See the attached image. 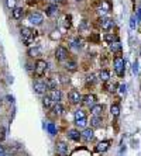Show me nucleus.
<instances>
[{"instance_id":"nucleus-1","label":"nucleus","mask_w":141,"mask_h":156,"mask_svg":"<svg viewBox=\"0 0 141 156\" xmlns=\"http://www.w3.org/2000/svg\"><path fill=\"white\" fill-rule=\"evenodd\" d=\"M21 37H23V41L26 42V45H30V42L37 37V31H34L31 28L23 27L21 28Z\"/></svg>"},{"instance_id":"nucleus-2","label":"nucleus","mask_w":141,"mask_h":156,"mask_svg":"<svg viewBox=\"0 0 141 156\" xmlns=\"http://www.w3.org/2000/svg\"><path fill=\"white\" fill-rule=\"evenodd\" d=\"M47 69H48V63L45 62V60L40 59V60L35 62V66H34V75H35L37 78H41V76L45 75Z\"/></svg>"},{"instance_id":"nucleus-3","label":"nucleus","mask_w":141,"mask_h":156,"mask_svg":"<svg viewBox=\"0 0 141 156\" xmlns=\"http://www.w3.org/2000/svg\"><path fill=\"white\" fill-rule=\"evenodd\" d=\"M113 65H114V70H116V73L122 78L123 75H124V69H126V66H124V65H126V60L123 59L122 56H116Z\"/></svg>"},{"instance_id":"nucleus-4","label":"nucleus","mask_w":141,"mask_h":156,"mask_svg":"<svg viewBox=\"0 0 141 156\" xmlns=\"http://www.w3.org/2000/svg\"><path fill=\"white\" fill-rule=\"evenodd\" d=\"M34 90H35V93H38V94H44V93L48 90L47 80H45V82H44V80H35V82H34Z\"/></svg>"},{"instance_id":"nucleus-5","label":"nucleus","mask_w":141,"mask_h":156,"mask_svg":"<svg viewBox=\"0 0 141 156\" xmlns=\"http://www.w3.org/2000/svg\"><path fill=\"white\" fill-rule=\"evenodd\" d=\"M55 58L58 60H65L66 58H68V49H66L65 46H56V49H55Z\"/></svg>"},{"instance_id":"nucleus-6","label":"nucleus","mask_w":141,"mask_h":156,"mask_svg":"<svg viewBox=\"0 0 141 156\" xmlns=\"http://www.w3.org/2000/svg\"><path fill=\"white\" fill-rule=\"evenodd\" d=\"M28 21L31 24H34V25H41L42 21H44V17L40 13H31L28 16Z\"/></svg>"},{"instance_id":"nucleus-7","label":"nucleus","mask_w":141,"mask_h":156,"mask_svg":"<svg viewBox=\"0 0 141 156\" xmlns=\"http://www.w3.org/2000/svg\"><path fill=\"white\" fill-rule=\"evenodd\" d=\"M68 97H69V100H70V103L72 104H79L80 101H82V94H80L78 90H70L69 92V94H68Z\"/></svg>"},{"instance_id":"nucleus-8","label":"nucleus","mask_w":141,"mask_h":156,"mask_svg":"<svg viewBox=\"0 0 141 156\" xmlns=\"http://www.w3.org/2000/svg\"><path fill=\"white\" fill-rule=\"evenodd\" d=\"M68 152H69L68 143H65V142L56 143V153H58L59 156H68Z\"/></svg>"},{"instance_id":"nucleus-9","label":"nucleus","mask_w":141,"mask_h":156,"mask_svg":"<svg viewBox=\"0 0 141 156\" xmlns=\"http://www.w3.org/2000/svg\"><path fill=\"white\" fill-rule=\"evenodd\" d=\"M82 103H83L86 107H92L96 104V97H94V94H86V96H83V99H82Z\"/></svg>"},{"instance_id":"nucleus-10","label":"nucleus","mask_w":141,"mask_h":156,"mask_svg":"<svg viewBox=\"0 0 141 156\" xmlns=\"http://www.w3.org/2000/svg\"><path fill=\"white\" fill-rule=\"evenodd\" d=\"M100 25L103 28L104 31H109V30H112L114 27V21L112 19H107V17H103V19L100 20Z\"/></svg>"},{"instance_id":"nucleus-11","label":"nucleus","mask_w":141,"mask_h":156,"mask_svg":"<svg viewBox=\"0 0 141 156\" xmlns=\"http://www.w3.org/2000/svg\"><path fill=\"white\" fill-rule=\"evenodd\" d=\"M80 138L85 139V141H92V139H93V129L85 128L83 131H82V134H80Z\"/></svg>"},{"instance_id":"nucleus-12","label":"nucleus","mask_w":141,"mask_h":156,"mask_svg":"<svg viewBox=\"0 0 141 156\" xmlns=\"http://www.w3.org/2000/svg\"><path fill=\"white\" fill-rule=\"evenodd\" d=\"M50 97H51V100L54 101V103H61L62 94L58 89H55V90H51V92H50Z\"/></svg>"},{"instance_id":"nucleus-13","label":"nucleus","mask_w":141,"mask_h":156,"mask_svg":"<svg viewBox=\"0 0 141 156\" xmlns=\"http://www.w3.org/2000/svg\"><path fill=\"white\" fill-rule=\"evenodd\" d=\"M90 113L93 114V117H100L102 113H103V106H102V104H94V106L90 108Z\"/></svg>"},{"instance_id":"nucleus-14","label":"nucleus","mask_w":141,"mask_h":156,"mask_svg":"<svg viewBox=\"0 0 141 156\" xmlns=\"http://www.w3.org/2000/svg\"><path fill=\"white\" fill-rule=\"evenodd\" d=\"M45 14L50 16V17H55V16H58V7H56L55 4L48 6L47 10H45Z\"/></svg>"},{"instance_id":"nucleus-15","label":"nucleus","mask_w":141,"mask_h":156,"mask_svg":"<svg viewBox=\"0 0 141 156\" xmlns=\"http://www.w3.org/2000/svg\"><path fill=\"white\" fill-rule=\"evenodd\" d=\"M68 137L72 139V141H79L80 139V134L78 129H70L69 132H68Z\"/></svg>"},{"instance_id":"nucleus-16","label":"nucleus","mask_w":141,"mask_h":156,"mask_svg":"<svg viewBox=\"0 0 141 156\" xmlns=\"http://www.w3.org/2000/svg\"><path fill=\"white\" fill-rule=\"evenodd\" d=\"M109 146H110V142L109 141H103V142H100L96 146V151L98 152H104V151H107L109 149Z\"/></svg>"},{"instance_id":"nucleus-17","label":"nucleus","mask_w":141,"mask_h":156,"mask_svg":"<svg viewBox=\"0 0 141 156\" xmlns=\"http://www.w3.org/2000/svg\"><path fill=\"white\" fill-rule=\"evenodd\" d=\"M99 79H100L102 82H109V79H110V72H109V70H100Z\"/></svg>"},{"instance_id":"nucleus-18","label":"nucleus","mask_w":141,"mask_h":156,"mask_svg":"<svg viewBox=\"0 0 141 156\" xmlns=\"http://www.w3.org/2000/svg\"><path fill=\"white\" fill-rule=\"evenodd\" d=\"M21 17H23V9H21V7H16V9H13V19L20 20Z\"/></svg>"},{"instance_id":"nucleus-19","label":"nucleus","mask_w":141,"mask_h":156,"mask_svg":"<svg viewBox=\"0 0 141 156\" xmlns=\"http://www.w3.org/2000/svg\"><path fill=\"white\" fill-rule=\"evenodd\" d=\"M110 51H112V52H116V54L120 52V51H122V44L118 41L112 42V44H110Z\"/></svg>"},{"instance_id":"nucleus-20","label":"nucleus","mask_w":141,"mask_h":156,"mask_svg":"<svg viewBox=\"0 0 141 156\" xmlns=\"http://www.w3.org/2000/svg\"><path fill=\"white\" fill-rule=\"evenodd\" d=\"M42 104H44V106L47 107V108H52L55 103H54V101L51 100V97H50V96H45L44 99H42Z\"/></svg>"},{"instance_id":"nucleus-21","label":"nucleus","mask_w":141,"mask_h":156,"mask_svg":"<svg viewBox=\"0 0 141 156\" xmlns=\"http://www.w3.org/2000/svg\"><path fill=\"white\" fill-rule=\"evenodd\" d=\"M90 125H92L93 128L102 127V118H100V117H93V118L90 119Z\"/></svg>"},{"instance_id":"nucleus-22","label":"nucleus","mask_w":141,"mask_h":156,"mask_svg":"<svg viewBox=\"0 0 141 156\" xmlns=\"http://www.w3.org/2000/svg\"><path fill=\"white\" fill-rule=\"evenodd\" d=\"M52 111H54L55 114L61 115L62 113H64V106H62L61 103H55V104H54V107H52Z\"/></svg>"},{"instance_id":"nucleus-23","label":"nucleus","mask_w":141,"mask_h":156,"mask_svg":"<svg viewBox=\"0 0 141 156\" xmlns=\"http://www.w3.org/2000/svg\"><path fill=\"white\" fill-rule=\"evenodd\" d=\"M75 125L78 127V128H86V125H88V119L86 118L75 119Z\"/></svg>"},{"instance_id":"nucleus-24","label":"nucleus","mask_w":141,"mask_h":156,"mask_svg":"<svg viewBox=\"0 0 141 156\" xmlns=\"http://www.w3.org/2000/svg\"><path fill=\"white\" fill-rule=\"evenodd\" d=\"M40 54H41V51H40L38 46H34V48H30L28 49V55L30 56H38Z\"/></svg>"},{"instance_id":"nucleus-25","label":"nucleus","mask_w":141,"mask_h":156,"mask_svg":"<svg viewBox=\"0 0 141 156\" xmlns=\"http://www.w3.org/2000/svg\"><path fill=\"white\" fill-rule=\"evenodd\" d=\"M65 68L68 69V70H70V72H74V70H76V62H74V60H68L65 63Z\"/></svg>"},{"instance_id":"nucleus-26","label":"nucleus","mask_w":141,"mask_h":156,"mask_svg":"<svg viewBox=\"0 0 141 156\" xmlns=\"http://www.w3.org/2000/svg\"><path fill=\"white\" fill-rule=\"evenodd\" d=\"M82 118H86V114H85L83 110H76L75 111V119H82Z\"/></svg>"},{"instance_id":"nucleus-27","label":"nucleus","mask_w":141,"mask_h":156,"mask_svg":"<svg viewBox=\"0 0 141 156\" xmlns=\"http://www.w3.org/2000/svg\"><path fill=\"white\" fill-rule=\"evenodd\" d=\"M47 129H48V132L51 134V135H55L56 134V128H55V125H54V122H48Z\"/></svg>"},{"instance_id":"nucleus-28","label":"nucleus","mask_w":141,"mask_h":156,"mask_svg":"<svg viewBox=\"0 0 141 156\" xmlns=\"http://www.w3.org/2000/svg\"><path fill=\"white\" fill-rule=\"evenodd\" d=\"M110 113H112L114 117H117L118 113H120V107H118L117 104H113V106L110 107Z\"/></svg>"},{"instance_id":"nucleus-29","label":"nucleus","mask_w":141,"mask_h":156,"mask_svg":"<svg viewBox=\"0 0 141 156\" xmlns=\"http://www.w3.org/2000/svg\"><path fill=\"white\" fill-rule=\"evenodd\" d=\"M50 38H51V40H54V41H55V40H59V38H61V34H59V31H58V30H54V31L50 34Z\"/></svg>"},{"instance_id":"nucleus-30","label":"nucleus","mask_w":141,"mask_h":156,"mask_svg":"<svg viewBox=\"0 0 141 156\" xmlns=\"http://www.w3.org/2000/svg\"><path fill=\"white\" fill-rule=\"evenodd\" d=\"M137 24H138V20H137V17H136V16H133V17H131V20H130V27H131L133 30H134V28L137 27Z\"/></svg>"},{"instance_id":"nucleus-31","label":"nucleus","mask_w":141,"mask_h":156,"mask_svg":"<svg viewBox=\"0 0 141 156\" xmlns=\"http://www.w3.org/2000/svg\"><path fill=\"white\" fill-rule=\"evenodd\" d=\"M6 3H7V7H9V9H16L17 0H6Z\"/></svg>"},{"instance_id":"nucleus-32","label":"nucleus","mask_w":141,"mask_h":156,"mask_svg":"<svg viewBox=\"0 0 141 156\" xmlns=\"http://www.w3.org/2000/svg\"><path fill=\"white\" fill-rule=\"evenodd\" d=\"M104 40H106L107 42H110V44H112V42L116 41V37H114V35H112V34H107V35L104 37Z\"/></svg>"},{"instance_id":"nucleus-33","label":"nucleus","mask_w":141,"mask_h":156,"mask_svg":"<svg viewBox=\"0 0 141 156\" xmlns=\"http://www.w3.org/2000/svg\"><path fill=\"white\" fill-rule=\"evenodd\" d=\"M72 46H74V48H79V46H80V41H79V40H72Z\"/></svg>"},{"instance_id":"nucleus-34","label":"nucleus","mask_w":141,"mask_h":156,"mask_svg":"<svg viewBox=\"0 0 141 156\" xmlns=\"http://www.w3.org/2000/svg\"><path fill=\"white\" fill-rule=\"evenodd\" d=\"M137 72H138V62H134V63H133V73H137Z\"/></svg>"},{"instance_id":"nucleus-35","label":"nucleus","mask_w":141,"mask_h":156,"mask_svg":"<svg viewBox=\"0 0 141 156\" xmlns=\"http://www.w3.org/2000/svg\"><path fill=\"white\" fill-rule=\"evenodd\" d=\"M86 82H88V83H93L94 82V76H93V75H89V76L86 78Z\"/></svg>"},{"instance_id":"nucleus-36","label":"nucleus","mask_w":141,"mask_h":156,"mask_svg":"<svg viewBox=\"0 0 141 156\" xmlns=\"http://www.w3.org/2000/svg\"><path fill=\"white\" fill-rule=\"evenodd\" d=\"M126 84H122V86H120V93H122V94H126V92H127V90H126Z\"/></svg>"},{"instance_id":"nucleus-37","label":"nucleus","mask_w":141,"mask_h":156,"mask_svg":"<svg viewBox=\"0 0 141 156\" xmlns=\"http://www.w3.org/2000/svg\"><path fill=\"white\" fill-rule=\"evenodd\" d=\"M0 156H6V151H4V148L0 145Z\"/></svg>"},{"instance_id":"nucleus-38","label":"nucleus","mask_w":141,"mask_h":156,"mask_svg":"<svg viewBox=\"0 0 141 156\" xmlns=\"http://www.w3.org/2000/svg\"><path fill=\"white\" fill-rule=\"evenodd\" d=\"M54 1H56V3H58V1H64V0H54Z\"/></svg>"},{"instance_id":"nucleus-39","label":"nucleus","mask_w":141,"mask_h":156,"mask_svg":"<svg viewBox=\"0 0 141 156\" xmlns=\"http://www.w3.org/2000/svg\"><path fill=\"white\" fill-rule=\"evenodd\" d=\"M78 1H82V0H78Z\"/></svg>"}]
</instances>
